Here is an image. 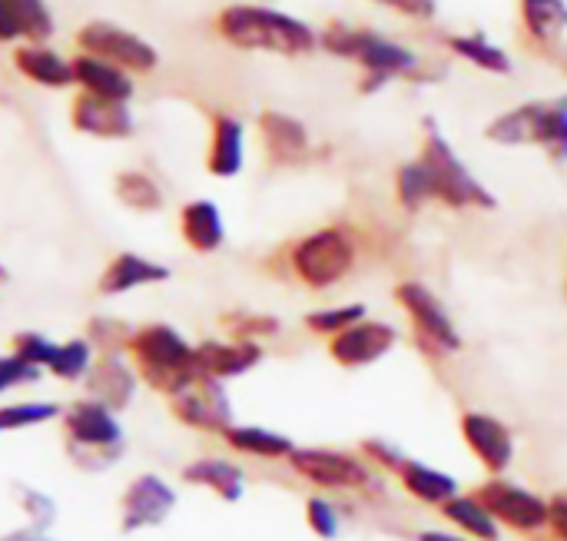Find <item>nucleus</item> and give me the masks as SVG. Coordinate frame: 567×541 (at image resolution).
<instances>
[{
  "label": "nucleus",
  "instance_id": "1",
  "mask_svg": "<svg viewBox=\"0 0 567 541\" xmlns=\"http://www.w3.org/2000/svg\"><path fill=\"white\" fill-rule=\"evenodd\" d=\"M319 50L359 67V73H362L359 93L362 96L382 93L389 83L412 80L422 70V57L409 43H402L375 27H362V23H349V20H329L319 30Z\"/></svg>",
  "mask_w": 567,
  "mask_h": 541
},
{
  "label": "nucleus",
  "instance_id": "2",
  "mask_svg": "<svg viewBox=\"0 0 567 541\" xmlns=\"http://www.w3.org/2000/svg\"><path fill=\"white\" fill-rule=\"evenodd\" d=\"M213 27L229 47L246 53L299 60L319 50V30L309 20L269 3H249V0L226 3L216 13Z\"/></svg>",
  "mask_w": 567,
  "mask_h": 541
},
{
  "label": "nucleus",
  "instance_id": "3",
  "mask_svg": "<svg viewBox=\"0 0 567 541\" xmlns=\"http://www.w3.org/2000/svg\"><path fill=\"white\" fill-rule=\"evenodd\" d=\"M419 160L429 173L432 183V203L445 210H478V213H495L498 196L475 176V170L458 156L452 140L445 136L442 123L435 116L422 120V143H419Z\"/></svg>",
  "mask_w": 567,
  "mask_h": 541
},
{
  "label": "nucleus",
  "instance_id": "4",
  "mask_svg": "<svg viewBox=\"0 0 567 541\" xmlns=\"http://www.w3.org/2000/svg\"><path fill=\"white\" fill-rule=\"evenodd\" d=\"M60 429H63V452L80 472L90 476L110 472L126 456V429L120 422V412L106 409L90 396H80L63 409Z\"/></svg>",
  "mask_w": 567,
  "mask_h": 541
},
{
  "label": "nucleus",
  "instance_id": "5",
  "mask_svg": "<svg viewBox=\"0 0 567 541\" xmlns=\"http://www.w3.org/2000/svg\"><path fill=\"white\" fill-rule=\"evenodd\" d=\"M126 359L133 363L140 382H146L159 396H173L183 389L196 369V343H189L176 326L169 323H143L133 329Z\"/></svg>",
  "mask_w": 567,
  "mask_h": 541
},
{
  "label": "nucleus",
  "instance_id": "6",
  "mask_svg": "<svg viewBox=\"0 0 567 541\" xmlns=\"http://www.w3.org/2000/svg\"><path fill=\"white\" fill-rule=\"evenodd\" d=\"M355 263H359V239L346 223L319 226L286 246V266L292 279L312 293L336 289L342 279L352 276Z\"/></svg>",
  "mask_w": 567,
  "mask_h": 541
},
{
  "label": "nucleus",
  "instance_id": "7",
  "mask_svg": "<svg viewBox=\"0 0 567 541\" xmlns=\"http://www.w3.org/2000/svg\"><path fill=\"white\" fill-rule=\"evenodd\" d=\"M395 303L402 313L412 319L415 339L432 353V356H455L462 349V333L445 309V303L419 279H402L395 286Z\"/></svg>",
  "mask_w": 567,
  "mask_h": 541
},
{
  "label": "nucleus",
  "instance_id": "8",
  "mask_svg": "<svg viewBox=\"0 0 567 541\" xmlns=\"http://www.w3.org/2000/svg\"><path fill=\"white\" fill-rule=\"evenodd\" d=\"M173 419L203 436H223L233 426V399L226 382L209 376H193L183 389L166 396Z\"/></svg>",
  "mask_w": 567,
  "mask_h": 541
},
{
  "label": "nucleus",
  "instance_id": "9",
  "mask_svg": "<svg viewBox=\"0 0 567 541\" xmlns=\"http://www.w3.org/2000/svg\"><path fill=\"white\" fill-rule=\"evenodd\" d=\"M80 53L100 57L106 63L123 67L126 73H150L159 63V50L140 37L136 30H126L113 20H90L76 30Z\"/></svg>",
  "mask_w": 567,
  "mask_h": 541
},
{
  "label": "nucleus",
  "instance_id": "10",
  "mask_svg": "<svg viewBox=\"0 0 567 541\" xmlns=\"http://www.w3.org/2000/svg\"><path fill=\"white\" fill-rule=\"evenodd\" d=\"M289 469L322 489V492H362L372 486V469L369 462L339 452V449H322V446H296V452L289 456Z\"/></svg>",
  "mask_w": 567,
  "mask_h": 541
},
{
  "label": "nucleus",
  "instance_id": "11",
  "mask_svg": "<svg viewBox=\"0 0 567 541\" xmlns=\"http://www.w3.org/2000/svg\"><path fill=\"white\" fill-rule=\"evenodd\" d=\"M475 499L492 512V519L518 535H538L548 529V499H542L538 492L508 482L502 476H492L488 482H482L475 489Z\"/></svg>",
  "mask_w": 567,
  "mask_h": 541
},
{
  "label": "nucleus",
  "instance_id": "12",
  "mask_svg": "<svg viewBox=\"0 0 567 541\" xmlns=\"http://www.w3.org/2000/svg\"><path fill=\"white\" fill-rule=\"evenodd\" d=\"M179 506V492L156 472H140L126 482L120 496V532L136 535L169 522Z\"/></svg>",
  "mask_w": 567,
  "mask_h": 541
},
{
  "label": "nucleus",
  "instance_id": "13",
  "mask_svg": "<svg viewBox=\"0 0 567 541\" xmlns=\"http://www.w3.org/2000/svg\"><path fill=\"white\" fill-rule=\"evenodd\" d=\"M256 130H259V143H262L266 160L279 170L302 166L316 153V140H312L309 126L286 110H276V106L262 110L256 116Z\"/></svg>",
  "mask_w": 567,
  "mask_h": 541
},
{
  "label": "nucleus",
  "instance_id": "14",
  "mask_svg": "<svg viewBox=\"0 0 567 541\" xmlns=\"http://www.w3.org/2000/svg\"><path fill=\"white\" fill-rule=\"evenodd\" d=\"M551 106L555 100H525L518 106H508L485 123V140L505 150H525V146L542 150L551 123Z\"/></svg>",
  "mask_w": 567,
  "mask_h": 541
},
{
  "label": "nucleus",
  "instance_id": "15",
  "mask_svg": "<svg viewBox=\"0 0 567 541\" xmlns=\"http://www.w3.org/2000/svg\"><path fill=\"white\" fill-rule=\"evenodd\" d=\"M395 346H399V329L392 323L365 316L362 323H355L346 333L329 339V356L342 369H365V366H375L379 359H385Z\"/></svg>",
  "mask_w": 567,
  "mask_h": 541
},
{
  "label": "nucleus",
  "instance_id": "16",
  "mask_svg": "<svg viewBox=\"0 0 567 541\" xmlns=\"http://www.w3.org/2000/svg\"><path fill=\"white\" fill-rule=\"evenodd\" d=\"M458 426H462L465 446L472 449V456L482 462V469L488 476H505L512 469V462H515V436L502 419L472 409V412L462 416Z\"/></svg>",
  "mask_w": 567,
  "mask_h": 541
},
{
  "label": "nucleus",
  "instance_id": "17",
  "mask_svg": "<svg viewBox=\"0 0 567 541\" xmlns=\"http://www.w3.org/2000/svg\"><path fill=\"white\" fill-rule=\"evenodd\" d=\"M70 123L76 133L93 140H130L136 133V116L130 103L103 100L93 93H76L70 100Z\"/></svg>",
  "mask_w": 567,
  "mask_h": 541
},
{
  "label": "nucleus",
  "instance_id": "18",
  "mask_svg": "<svg viewBox=\"0 0 567 541\" xmlns=\"http://www.w3.org/2000/svg\"><path fill=\"white\" fill-rule=\"evenodd\" d=\"M83 389H86L83 396L103 402L106 409L126 412L140 392V376L123 353H106V356H96L90 376L83 379Z\"/></svg>",
  "mask_w": 567,
  "mask_h": 541
},
{
  "label": "nucleus",
  "instance_id": "19",
  "mask_svg": "<svg viewBox=\"0 0 567 541\" xmlns=\"http://www.w3.org/2000/svg\"><path fill=\"white\" fill-rule=\"evenodd\" d=\"M262 359H266L262 343H246V339H229V336L196 343V369L219 382L252 372Z\"/></svg>",
  "mask_w": 567,
  "mask_h": 541
},
{
  "label": "nucleus",
  "instance_id": "20",
  "mask_svg": "<svg viewBox=\"0 0 567 541\" xmlns=\"http://www.w3.org/2000/svg\"><path fill=\"white\" fill-rule=\"evenodd\" d=\"M206 170L216 180H233L246 170V123L236 113H226V110L213 113Z\"/></svg>",
  "mask_w": 567,
  "mask_h": 541
},
{
  "label": "nucleus",
  "instance_id": "21",
  "mask_svg": "<svg viewBox=\"0 0 567 541\" xmlns=\"http://www.w3.org/2000/svg\"><path fill=\"white\" fill-rule=\"evenodd\" d=\"M518 33L538 53H558L567 37V0H518Z\"/></svg>",
  "mask_w": 567,
  "mask_h": 541
},
{
  "label": "nucleus",
  "instance_id": "22",
  "mask_svg": "<svg viewBox=\"0 0 567 541\" xmlns=\"http://www.w3.org/2000/svg\"><path fill=\"white\" fill-rule=\"evenodd\" d=\"M173 276V269L159 259H150L143 253H133V249H123L116 253L103 273H100V283L96 289L103 296H126V293H136L143 286H159Z\"/></svg>",
  "mask_w": 567,
  "mask_h": 541
},
{
  "label": "nucleus",
  "instance_id": "23",
  "mask_svg": "<svg viewBox=\"0 0 567 541\" xmlns=\"http://www.w3.org/2000/svg\"><path fill=\"white\" fill-rule=\"evenodd\" d=\"M179 479L186 486L213 492L219 502H229V506L243 502V496H246V469L223 456H199V459L186 462Z\"/></svg>",
  "mask_w": 567,
  "mask_h": 541
},
{
  "label": "nucleus",
  "instance_id": "24",
  "mask_svg": "<svg viewBox=\"0 0 567 541\" xmlns=\"http://www.w3.org/2000/svg\"><path fill=\"white\" fill-rule=\"evenodd\" d=\"M53 30L47 0H0V43H43Z\"/></svg>",
  "mask_w": 567,
  "mask_h": 541
},
{
  "label": "nucleus",
  "instance_id": "25",
  "mask_svg": "<svg viewBox=\"0 0 567 541\" xmlns=\"http://www.w3.org/2000/svg\"><path fill=\"white\" fill-rule=\"evenodd\" d=\"M179 236L199 256H209V253L223 249V243H226V220H223L219 203H213L206 196L183 203V210H179Z\"/></svg>",
  "mask_w": 567,
  "mask_h": 541
},
{
  "label": "nucleus",
  "instance_id": "26",
  "mask_svg": "<svg viewBox=\"0 0 567 541\" xmlns=\"http://www.w3.org/2000/svg\"><path fill=\"white\" fill-rule=\"evenodd\" d=\"M73 83L80 86V93H93V96H103V100H120V103H130L133 93H136L133 73H126L123 67L106 63L100 57H90V53L73 57Z\"/></svg>",
  "mask_w": 567,
  "mask_h": 541
},
{
  "label": "nucleus",
  "instance_id": "27",
  "mask_svg": "<svg viewBox=\"0 0 567 541\" xmlns=\"http://www.w3.org/2000/svg\"><path fill=\"white\" fill-rule=\"evenodd\" d=\"M13 67L20 76L43 90H66L73 86V60L60 57L47 43H20L13 50Z\"/></svg>",
  "mask_w": 567,
  "mask_h": 541
},
{
  "label": "nucleus",
  "instance_id": "28",
  "mask_svg": "<svg viewBox=\"0 0 567 541\" xmlns=\"http://www.w3.org/2000/svg\"><path fill=\"white\" fill-rule=\"evenodd\" d=\"M445 50L455 53L458 60H465L468 67L488 73V76H508L515 70V57L495 43L488 33L472 30V33H445Z\"/></svg>",
  "mask_w": 567,
  "mask_h": 541
},
{
  "label": "nucleus",
  "instance_id": "29",
  "mask_svg": "<svg viewBox=\"0 0 567 541\" xmlns=\"http://www.w3.org/2000/svg\"><path fill=\"white\" fill-rule=\"evenodd\" d=\"M219 439L236 456L262 459V462H289V456L296 452V442L286 432H276V429H266V426H236L233 422Z\"/></svg>",
  "mask_w": 567,
  "mask_h": 541
},
{
  "label": "nucleus",
  "instance_id": "30",
  "mask_svg": "<svg viewBox=\"0 0 567 541\" xmlns=\"http://www.w3.org/2000/svg\"><path fill=\"white\" fill-rule=\"evenodd\" d=\"M395 476H399L402 489H405L412 499H419L422 506H435V509H442L445 502H452V499L458 496V482H455L449 472L432 469L429 462L412 459V456H405V459L399 462Z\"/></svg>",
  "mask_w": 567,
  "mask_h": 541
},
{
  "label": "nucleus",
  "instance_id": "31",
  "mask_svg": "<svg viewBox=\"0 0 567 541\" xmlns=\"http://www.w3.org/2000/svg\"><path fill=\"white\" fill-rule=\"evenodd\" d=\"M442 516H445V522L458 532V535H465V539L472 541H502V525L492 519V512L475 499V492L472 496H455L452 502H445L442 506Z\"/></svg>",
  "mask_w": 567,
  "mask_h": 541
},
{
  "label": "nucleus",
  "instance_id": "32",
  "mask_svg": "<svg viewBox=\"0 0 567 541\" xmlns=\"http://www.w3.org/2000/svg\"><path fill=\"white\" fill-rule=\"evenodd\" d=\"M113 193H116V200L126 210L143 213V216L146 213H159L166 206V193H163L159 180L143 173V170H120L113 176Z\"/></svg>",
  "mask_w": 567,
  "mask_h": 541
},
{
  "label": "nucleus",
  "instance_id": "33",
  "mask_svg": "<svg viewBox=\"0 0 567 541\" xmlns=\"http://www.w3.org/2000/svg\"><path fill=\"white\" fill-rule=\"evenodd\" d=\"M93 363H96V349L86 343V336H73V339L56 343L47 363V376H53L56 382H83Z\"/></svg>",
  "mask_w": 567,
  "mask_h": 541
},
{
  "label": "nucleus",
  "instance_id": "34",
  "mask_svg": "<svg viewBox=\"0 0 567 541\" xmlns=\"http://www.w3.org/2000/svg\"><path fill=\"white\" fill-rule=\"evenodd\" d=\"M392 190H395V203L405 213H422L432 203V183H429V173H425V166H422L419 156L399 163L395 180H392Z\"/></svg>",
  "mask_w": 567,
  "mask_h": 541
},
{
  "label": "nucleus",
  "instance_id": "35",
  "mask_svg": "<svg viewBox=\"0 0 567 541\" xmlns=\"http://www.w3.org/2000/svg\"><path fill=\"white\" fill-rule=\"evenodd\" d=\"M63 409L56 402H47V399H20V402H3L0 406V436H10V432H27V429H37V426H47L53 419H60Z\"/></svg>",
  "mask_w": 567,
  "mask_h": 541
},
{
  "label": "nucleus",
  "instance_id": "36",
  "mask_svg": "<svg viewBox=\"0 0 567 541\" xmlns=\"http://www.w3.org/2000/svg\"><path fill=\"white\" fill-rule=\"evenodd\" d=\"M369 316V306L365 303H342V306H322V309H312L306 313V329L312 336H322V339H332L339 333H346L349 326L362 323Z\"/></svg>",
  "mask_w": 567,
  "mask_h": 541
},
{
  "label": "nucleus",
  "instance_id": "37",
  "mask_svg": "<svg viewBox=\"0 0 567 541\" xmlns=\"http://www.w3.org/2000/svg\"><path fill=\"white\" fill-rule=\"evenodd\" d=\"M219 326L226 329L229 339H246V343H262V339H276L282 333V323L269 313H249V309H236L219 316Z\"/></svg>",
  "mask_w": 567,
  "mask_h": 541
},
{
  "label": "nucleus",
  "instance_id": "38",
  "mask_svg": "<svg viewBox=\"0 0 567 541\" xmlns=\"http://www.w3.org/2000/svg\"><path fill=\"white\" fill-rule=\"evenodd\" d=\"M133 329H136V326H130V323L120 319V316H93V319L83 326V336H86V343L96 349V356H106V353H123V356H126V346H130Z\"/></svg>",
  "mask_w": 567,
  "mask_h": 541
},
{
  "label": "nucleus",
  "instance_id": "39",
  "mask_svg": "<svg viewBox=\"0 0 567 541\" xmlns=\"http://www.w3.org/2000/svg\"><path fill=\"white\" fill-rule=\"evenodd\" d=\"M13 502L23 516V522L37 532H50L56 525V502L50 492L37 489V486H13Z\"/></svg>",
  "mask_w": 567,
  "mask_h": 541
},
{
  "label": "nucleus",
  "instance_id": "40",
  "mask_svg": "<svg viewBox=\"0 0 567 541\" xmlns=\"http://www.w3.org/2000/svg\"><path fill=\"white\" fill-rule=\"evenodd\" d=\"M306 525L316 539L336 541L342 532V516L326 496H312V499H306Z\"/></svg>",
  "mask_w": 567,
  "mask_h": 541
},
{
  "label": "nucleus",
  "instance_id": "41",
  "mask_svg": "<svg viewBox=\"0 0 567 541\" xmlns=\"http://www.w3.org/2000/svg\"><path fill=\"white\" fill-rule=\"evenodd\" d=\"M53 349H56V343H53L50 336L37 333V329L13 333V339H10V353H13V356H20L23 363L37 366L40 372H47V363H50Z\"/></svg>",
  "mask_w": 567,
  "mask_h": 541
},
{
  "label": "nucleus",
  "instance_id": "42",
  "mask_svg": "<svg viewBox=\"0 0 567 541\" xmlns=\"http://www.w3.org/2000/svg\"><path fill=\"white\" fill-rule=\"evenodd\" d=\"M40 379H43V372L37 366L23 363L20 356H13V353L0 356V399L23 389V386H37Z\"/></svg>",
  "mask_w": 567,
  "mask_h": 541
},
{
  "label": "nucleus",
  "instance_id": "43",
  "mask_svg": "<svg viewBox=\"0 0 567 541\" xmlns=\"http://www.w3.org/2000/svg\"><path fill=\"white\" fill-rule=\"evenodd\" d=\"M365 3H375L412 23H432L439 17V0H365Z\"/></svg>",
  "mask_w": 567,
  "mask_h": 541
},
{
  "label": "nucleus",
  "instance_id": "44",
  "mask_svg": "<svg viewBox=\"0 0 567 541\" xmlns=\"http://www.w3.org/2000/svg\"><path fill=\"white\" fill-rule=\"evenodd\" d=\"M362 452L372 459V466L389 469V472H395L399 462L405 459V452H402L399 446H392L389 439H365V442H362Z\"/></svg>",
  "mask_w": 567,
  "mask_h": 541
},
{
  "label": "nucleus",
  "instance_id": "45",
  "mask_svg": "<svg viewBox=\"0 0 567 541\" xmlns=\"http://www.w3.org/2000/svg\"><path fill=\"white\" fill-rule=\"evenodd\" d=\"M548 529L555 532L558 541H567V492H558L555 499H548Z\"/></svg>",
  "mask_w": 567,
  "mask_h": 541
},
{
  "label": "nucleus",
  "instance_id": "46",
  "mask_svg": "<svg viewBox=\"0 0 567 541\" xmlns=\"http://www.w3.org/2000/svg\"><path fill=\"white\" fill-rule=\"evenodd\" d=\"M0 541H53L47 532H37V529H30V525H20V529H10V532H3Z\"/></svg>",
  "mask_w": 567,
  "mask_h": 541
},
{
  "label": "nucleus",
  "instance_id": "47",
  "mask_svg": "<svg viewBox=\"0 0 567 541\" xmlns=\"http://www.w3.org/2000/svg\"><path fill=\"white\" fill-rule=\"evenodd\" d=\"M415 541H472L465 539V535H458V532H442V529H425V532H419V539Z\"/></svg>",
  "mask_w": 567,
  "mask_h": 541
},
{
  "label": "nucleus",
  "instance_id": "48",
  "mask_svg": "<svg viewBox=\"0 0 567 541\" xmlns=\"http://www.w3.org/2000/svg\"><path fill=\"white\" fill-rule=\"evenodd\" d=\"M7 279H10V269H7V266H3V263H0V286H3V283H7Z\"/></svg>",
  "mask_w": 567,
  "mask_h": 541
}]
</instances>
